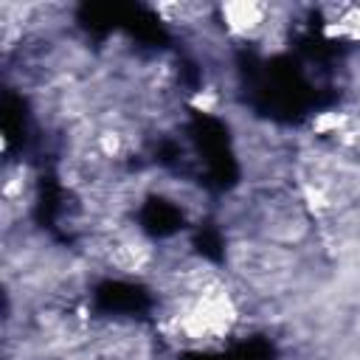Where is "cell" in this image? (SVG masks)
<instances>
[{
    "label": "cell",
    "instance_id": "1",
    "mask_svg": "<svg viewBox=\"0 0 360 360\" xmlns=\"http://www.w3.org/2000/svg\"><path fill=\"white\" fill-rule=\"evenodd\" d=\"M219 20L233 37H259L270 22V8L262 3H225L219 6Z\"/></svg>",
    "mask_w": 360,
    "mask_h": 360
}]
</instances>
